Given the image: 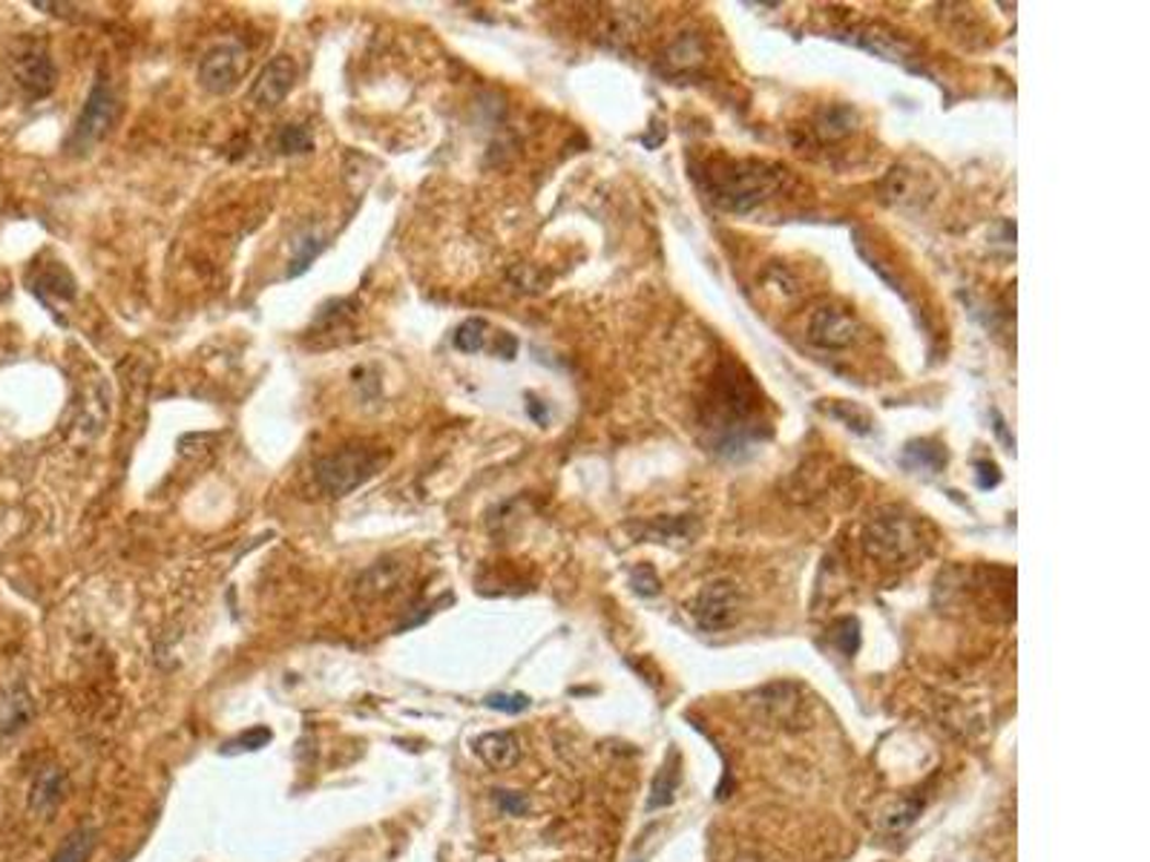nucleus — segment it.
I'll use <instances>...</instances> for the list:
<instances>
[{"instance_id":"1","label":"nucleus","mask_w":1150,"mask_h":862,"mask_svg":"<svg viewBox=\"0 0 1150 862\" xmlns=\"http://www.w3.org/2000/svg\"><path fill=\"white\" fill-rule=\"evenodd\" d=\"M782 173L786 170L765 162H725V167L713 164L708 173L710 199L717 201L719 208L745 213L780 187Z\"/></svg>"},{"instance_id":"2","label":"nucleus","mask_w":1150,"mask_h":862,"mask_svg":"<svg viewBox=\"0 0 1150 862\" xmlns=\"http://www.w3.org/2000/svg\"><path fill=\"white\" fill-rule=\"evenodd\" d=\"M710 420L708 429H717L719 443L728 449L745 446V440L754 438V417L759 411V397L748 380L736 377L734 369H725V377H719L713 385V400L708 403Z\"/></svg>"},{"instance_id":"3","label":"nucleus","mask_w":1150,"mask_h":862,"mask_svg":"<svg viewBox=\"0 0 1150 862\" xmlns=\"http://www.w3.org/2000/svg\"><path fill=\"white\" fill-rule=\"evenodd\" d=\"M863 547L869 558L883 563H904L924 549V532L911 515L901 509H883L866 524Z\"/></svg>"},{"instance_id":"4","label":"nucleus","mask_w":1150,"mask_h":862,"mask_svg":"<svg viewBox=\"0 0 1150 862\" xmlns=\"http://www.w3.org/2000/svg\"><path fill=\"white\" fill-rule=\"evenodd\" d=\"M386 461L388 455L380 452V449L342 446L340 452H332L323 461H317L314 478H317V486L325 494L342 498V494L355 492L357 486H363L365 480L374 478L386 466Z\"/></svg>"},{"instance_id":"5","label":"nucleus","mask_w":1150,"mask_h":862,"mask_svg":"<svg viewBox=\"0 0 1150 862\" xmlns=\"http://www.w3.org/2000/svg\"><path fill=\"white\" fill-rule=\"evenodd\" d=\"M116 116H118L116 93H113L109 81L98 78V81L93 84V90H90V95H86L84 109H81V116H78V121H75V130H72V136H70L72 150L84 153V150H90L93 144H98V141L109 132V127L116 124Z\"/></svg>"},{"instance_id":"6","label":"nucleus","mask_w":1150,"mask_h":862,"mask_svg":"<svg viewBox=\"0 0 1150 862\" xmlns=\"http://www.w3.org/2000/svg\"><path fill=\"white\" fill-rule=\"evenodd\" d=\"M690 613H694V621L699 624V630H728V627H734L742 613V590L728 578L710 581V584L699 590Z\"/></svg>"},{"instance_id":"7","label":"nucleus","mask_w":1150,"mask_h":862,"mask_svg":"<svg viewBox=\"0 0 1150 862\" xmlns=\"http://www.w3.org/2000/svg\"><path fill=\"white\" fill-rule=\"evenodd\" d=\"M12 75L30 98H44L55 90V63L49 49L38 40H21L12 55Z\"/></svg>"},{"instance_id":"8","label":"nucleus","mask_w":1150,"mask_h":862,"mask_svg":"<svg viewBox=\"0 0 1150 862\" xmlns=\"http://www.w3.org/2000/svg\"><path fill=\"white\" fill-rule=\"evenodd\" d=\"M247 67H251V58H247L245 49L236 47V44H219V47H213L201 58L199 84L208 93H231L247 75Z\"/></svg>"},{"instance_id":"9","label":"nucleus","mask_w":1150,"mask_h":862,"mask_svg":"<svg viewBox=\"0 0 1150 862\" xmlns=\"http://www.w3.org/2000/svg\"><path fill=\"white\" fill-rule=\"evenodd\" d=\"M857 331H860V325H857L855 314H849L846 308H834V305L814 311L809 319V339L826 351L849 348L857 339Z\"/></svg>"},{"instance_id":"10","label":"nucleus","mask_w":1150,"mask_h":862,"mask_svg":"<svg viewBox=\"0 0 1150 862\" xmlns=\"http://www.w3.org/2000/svg\"><path fill=\"white\" fill-rule=\"evenodd\" d=\"M297 81V61L291 55H277L259 75V81L251 90V98L259 109H274L288 98L291 86Z\"/></svg>"},{"instance_id":"11","label":"nucleus","mask_w":1150,"mask_h":862,"mask_svg":"<svg viewBox=\"0 0 1150 862\" xmlns=\"http://www.w3.org/2000/svg\"><path fill=\"white\" fill-rule=\"evenodd\" d=\"M63 796H67V773L58 765H47L40 768L32 779L30 788V811L40 819H49L55 811L61 808Z\"/></svg>"},{"instance_id":"12","label":"nucleus","mask_w":1150,"mask_h":862,"mask_svg":"<svg viewBox=\"0 0 1150 862\" xmlns=\"http://www.w3.org/2000/svg\"><path fill=\"white\" fill-rule=\"evenodd\" d=\"M475 754L487 768L492 770H510L515 768L518 759H521V742L515 739V733L510 731H492L484 733L475 739Z\"/></svg>"},{"instance_id":"13","label":"nucleus","mask_w":1150,"mask_h":862,"mask_svg":"<svg viewBox=\"0 0 1150 862\" xmlns=\"http://www.w3.org/2000/svg\"><path fill=\"white\" fill-rule=\"evenodd\" d=\"M403 578H406V570H403V563H394V561H377L374 567H369V570L360 575V581H357V595L365 601H377V598H386V595L397 593L403 584Z\"/></svg>"},{"instance_id":"14","label":"nucleus","mask_w":1150,"mask_h":862,"mask_svg":"<svg viewBox=\"0 0 1150 862\" xmlns=\"http://www.w3.org/2000/svg\"><path fill=\"white\" fill-rule=\"evenodd\" d=\"M35 717V704L24 687H12L3 699H0V733L24 731L26 724Z\"/></svg>"},{"instance_id":"15","label":"nucleus","mask_w":1150,"mask_h":862,"mask_svg":"<svg viewBox=\"0 0 1150 862\" xmlns=\"http://www.w3.org/2000/svg\"><path fill=\"white\" fill-rule=\"evenodd\" d=\"M30 286L32 293H35L44 305H49V296H55V300H72V296H75V279L70 277V270L58 263H55L53 268L40 270Z\"/></svg>"},{"instance_id":"16","label":"nucleus","mask_w":1150,"mask_h":862,"mask_svg":"<svg viewBox=\"0 0 1150 862\" xmlns=\"http://www.w3.org/2000/svg\"><path fill=\"white\" fill-rule=\"evenodd\" d=\"M855 121H857L855 109L834 104V107L820 113V118L814 121V132L820 136V141H837L855 130Z\"/></svg>"},{"instance_id":"17","label":"nucleus","mask_w":1150,"mask_h":862,"mask_svg":"<svg viewBox=\"0 0 1150 862\" xmlns=\"http://www.w3.org/2000/svg\"><path fill=\"white\" fill-rule=\"evenodd\" d=\"M771 694L777 696V699H771L768 690L759 694V699H763L759 701V708H763L765 713H771L774 722H791V719L797 717V710H800V694H797V687L794 685H774Z\"/></svg>"},{"instance_id":"18","label":"nucleus","mask_w":1150,"mask_h":862,"mask_svg":"<svg viewBox=\"0 0 1150 862\" xmlns=\"http://www.w3.org/2000/svg\"><path fill=\"white\" fill-rule=\"evenodd\" d=\"M95 842H98V831L95 828H75L70 837L63 839L61 848L55 851V857L49 862H90L95 851Z\"/></svg>"},{"instance_id":"19","label":"nucleus","mask_w":1150,"mask_h":862,"mask_svg":"<svg viewBox=\"0 0 1150 862\" xmlns=\"http://www.w3.org/2000/svg\"><path fill=\"white\" fill-rule=\"evenodd\" d=\"M904 463L909 469L941 471L946 466V449L938 446V443H929V440H915V443L906 446Z\"/></svg>"},{"instance_id":"20","label":"nucleus","mask_w":1150,"mask_h":862,"mask_svg":"<svg viewBox=\"0 0 1150 862\" xmlns=\"http://www.w3.org/2000/svg\"><path fill=\"white\" fill-rule=\"evenodd\" d=\"M487 339L489 323L487 319H480V316H475V319H466V323L457 325L452 342H455L457 351H464V354H478V351L487 348Z\"/></svg>"},{"instance_id":"21","label":"nucleus","mask_w":1150,"mask_h":862,"mask_svg":"<svg viewBox=\"0 0 1150 862\" xmlns=\"http://www.w3.org/2000/svg\"><path fill=\"white\" fill-rule=\"evenodd\" d=\"M679 788V756L671 754V765L664 762V768L659 770L657 782H653V796L648 800V808H659V805H667L673 800V791Z\"/></svg>"},{"instance_id":"22","label":"nucleus","mask_w":1150,"mask_h":862,"mask_svg":"<svg viewBox=\"0 0 1150 862\" xmlns=\"http://www.w3.org/2000/svg\"><path fill=\"white\" fill-rule=\"evenodd\" d=\"M323 247H325V242L320 240V236H314V233H309V236H300V240L291 245V254H294V259H291L288 277H300V273H305L309 265L317 259Z\"/></svg>"},{"instance_id":"23","label":"nucleus","mask_w":1150,"mask_h":862,"mask_svg":"<svg viewBox=\"0 0 1150 862\" xmlns=\"http://www.w3.org/2000/svg\"><path fill=\"white\" fill-rule=\"evenodd\" d=\"M270 739H274V733L268 731V727H251V731L240 733L236 739H231L228 745L222 747V754L224 756H236V754H256V750H263V747L270 745Z\"/></svg>"},{"instance_id":"24","label":"nucleus","mask_w":1150,"mask_h":862,"mask_svg":"<svg viewBox=\"0 0 1150 862\" xmlns=\"http://www.w3.org/2000/svg\"><path fill=\"white\" fill-rule=\"evenodd\" d=\"M828 415L837 417L840 423H846V429L857 431V434H869V431H872V417H869V411H866L863 406H857V403L837 400L828 408Z\"/></svg>"},{"instance_id":"25","label":"nucleus","mask_w":1150,"mask_h":862,"mask_svg":"<svg viewBox=\"0 0 1150 862\" xmlns=\"http://www.w3.org/2000/svg\"><path fill=\"white\" fill-rule=\"evenodd\" d=\"M832 644L840 650L843 655H855L860 650V621L857 618H840V621L832 624V632H828Z\"/></svg>"},{"instance_id":"26","label":"nucleus","mask_w":1150,"mask_h":862,"mask_svg":"<svg viewBox=\"0 0 1150 862\" xmlns=\"http://www.w3.org/2000/svg\"><path fill=\"white\" fill-rule=\"evenodd\" d=\"M277 144L282 153H309L311 147H314V141H311V132L305 130V127L288 124V127H282V132H279Z\"/></svg>"},{"instance_id":"27","label":"nucleus","mask_w":1150,"mask_h":862,"mask_svg":"<svg viewBox=\"0 0 1150 862\" xmlns=\"http://www.w3.org/2000/svg\"><path fill=\"white\" fill-rule=\"evenodd\" d=\"M484 704H487L489 710H498V713H524L526 708H530V696H521V694H495V696H487L484 699Z\"/></svg>"},{"instance_id":"28","label":"nucleus","mask_w":1150,"mask_h":862,"mask_svg":"<svg viewBox=\"0 0 1150 862\" xmlns=\"http://www.w3.org/2000/svg\"><path fill=\"white\" fill-rule=\"evenodd\" d=\"M495 802H498V808H501L503 814H510V816H521L530 811V800H526L524 793L495 791Z\"/></svg>"},{"instance_id":"29","label":"nucleus","mask_w":1150,"mask_h":862,"mask_svg":"<svg viewBox=\"0 0 1150 862\" xmlns=\"http://www.w3.org/2000/svg\"><path fill=\"white\" fill-rule=\"evenodd\" d=\"M918 814H920L918 802H904L901 808H895V811H892V814H888L886 823H888V828H892V831H904L906 825L915 823V816H918Z\"/></svg>"},{"instance_id":"30","label":"nucleus","mask_w":1150,"mask_h":862,"mask_svg":"<svg viewBox=\"0 0 1150 862\" xmlns=\"http://www.w3.org/2000/svg\"><path fill=\"white\" fill-rule=\"evenodd\" d=\"M634 586H636V593L657 595L659 593L657 572L650 570V567H639V570L634 572Z\"/></svg>"},{"instance_id":"31","label":"nucleus","mask_w":1150,"mask_h":862,"mask_svg":"<svg viewBox=\"0 0 1150 862\" xmlns=\"http://www.w3.org/2000/svg\"><path fill=\"white\" fill-rule=\"evenodd\" d=\"M748 862H757V860H748Z\"/></svg>"}]
</instances>
